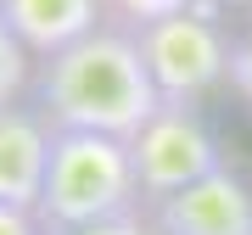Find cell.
<instances>
[{
  "mask_svg": "<svg viewBox=\"0 0 252 235\" xmlns=\"http://www.w3.org/2000/svg\"><path fill=\"white\" fill-rule=\"evenodd\" d=\"M135 39H140L146 67H152L157 95L174 101V107H190L196 95L230 79V39L219 28V6H207V0H196L180 17L135 28Z\"/></svg>",
  "mask_w": 252,
  "mask_h": 235,
  "instance_id": "3957f363",
  "label": "cell"
},
{
  "mask_svg": "<svg viewBox=\"0 0 252 235\" xmlns=\"http://www.w3.org/2000/svg\"><path fill=\"white\" fill-rule=\"evenodd\" d=\"M207 6H219V11H224V6H252V0H207Z\"/></svg>",
  "mask_w": 252,
  "mask_h": 235,
  "instance_id": "4fadbf2b",
  "label": "cell"
},
{
  "mask_svg": "<svg viewBox=\"0 0 252 235\" xmlns=\"http://www.w3.org/2000/svg\"><path fill=\"white\" fill-rule=\"evenodd\" d=\"M0 235H45V230H39V218H34V213L6 207V202H0Z\"/></svg>",
  "mask_w": 252,
  "mask_h": 235,
  "instance_id": "7c38bea8",
  "label": "cell"
},
{
  "mask_svg": "<svg viewBox=\"0 0 252 235\" xmlns=\"http://www.w3.org/2000/svg\"><path fill=\"white\" fill-rule=\"evenodd\" d=\"M45 168H51V123L28 107L0 112V202L34 213L45 196Z\"/></svg>",
  "mask_w": 252,
  "mask_h": 235,
  "instance_id": "8992f818",
  "label": "cell"
},
{
  "mask_svg": "<svg viewBox=\"0 0 252 235\" xmlns=\"http://www.w3.org/2000/svg\"><path fill=\"white\" fill-rule=\"evenodd\" d=\"M101 0H0L6 28L28 45V56H56L67 45H79L84 34L101 28Z\"/></svg>",
  "mask_w": 252,
  "mask_h": 235,
  "instance_id": "52a82bcc",
  "label": "cell"
},
{
  "mask_svg": "<svg viewBox=\"0 0 252 235\" xmlns=\"http://www.w3.org/2000/svg\"><path fill=\"white\" fill-rule=\"evenodd\" d=\"M34 101H39L34 112L51 129H90V135L118 140H135L162 112L140 39L124 28H95L79 45L45 56L34 79Z\"/></svg>",
  "mask_w": 252,
  "mask_h": 235,
  "instance_id": "6da1fadb",
  "label": "cell"
},
{
  "mask_svg": "<svg viewBox=\"0 0 252 235\" xmlns=\"http://www.w3.org/2000/svg\"><path fill=\"white\" fill-rule=\"evenodd\" d=\"M45 235H162L157 224H146L140 213H118V218H101V224H79V230H45Z\"/></svg>",
  "mask_w": 252,
  "mask_h": 235,
  "instance_id": "8fae6325",
  "label": "cell"
},
{
  "mask_svg": "<svg viewBox=\"0 0 252 235\" xmlns=\"http://www.w3.org/2000/svg\"><path fill=\"white\" fill-rule=\"evenodd\" d=\"M140 179H135V151L118 135H90V129H51V168H45V196H39V230H79L101 218L135 213Z\"/></svg>",
  "mask_w": 252,
  "mask_h": 235,
  "instance_id": "7a4b0ae2",
  "label": "cell"
},
{
  "mask_svg": "<svg viewBox=\"0 0 252 235\" xmlns=\"http://www.w3.org/2000/svg\"><path fill=\"white\" fill-rule=\"evenodd\" d=\"M101 6H107L118 23H129V34H135V28H152V23H162V17L190 11L196 0H101Z\"/></svg>",
  "mask_w": 252,
  "mask_h": 235,
  "instance_id": "9c48e42d",
  "label": "cell"
},
{
  "mask_svg": "<svg viewBox=\"0 0 252 235\" xmlns=\"http://www.w3.org/2000/svg\"><path fill=\"white\" fill-rule=\"evenodd\" d=\"M23 84H28V45L6 28V17H0V112L17 107Z\"/></svg>",
  "mask_w": 252,
  "mask_h": 235,
  "instance_id": "ba28073f",
  "label": "cell"
},
{
  "mask_svg": "<svg viewBox=\"0 0 252 235\" xmlns=\"http://www.w3.org/2000/svg\"><path fill=\"white\" fill-rule=\"evenodd\" d=\"M162 235H252V190L230 168L196 179L190 190L157 202Z\"/></svg>",
  "mask_w": 252,
  "mask_h": 235,
  "instance_id": "5b68a950",
  "label": "cell"
},
{
  "mask_svg": "<svg viewBox=\"0 0 252 235\" xmlns=\"http://www.w3.org/2000/svg\"><path fill=\"white\" fill-rule=\"evenodd\" d=\"M129 151H135L140 202H152V207L224 168L219 163V140L207 135V123L190 107H174V101H162V112L129 140Z\"/></svg>",
  "mask_w": 252,
  "mask_h": 235,
  "instance_id": "277c9868",
  "label": "cell"
},
{
  "mask_svg": "<svg viewBox=\"0 0 252 235\" xmlns=\"http://www.w3.org/2000/svg\"><path fill=\"white\" fill-rule=\"evenodd\" d=\"M230 90L252 107V23L230 39Z\"/></svg>",
  "mask_w": 252,
  "mask_h": 235,
  "instance_id": "30bf717a",
  "label": "cell"
}]
</instances>
